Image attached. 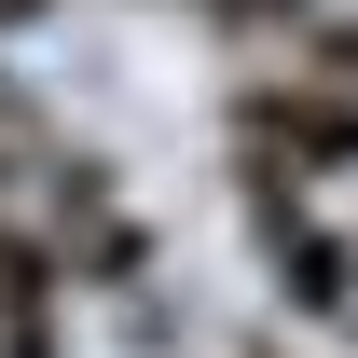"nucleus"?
<instances>
[{
    "mask_svg": "<svg viewBox=\"0 0 358 358\" xmlns=\"http://www.w3.org/2000/svg\"><path fill=\"white\" fill-rule=\"evenodd\" d=\"M234 166H275V179H358V96L331 83H234Z\"/></svg>",
    "mask_w": 358,
    "mask_h": 358,
    "instance_id": "f257e3e1",
    "label": "nucleus"
},
{
    "mask_svg": "<svg viewBox=\"0 0 358 358\" xmlns=\"http://www.w3.org/2000/svg\"><path fill=\"white\" fill-rule=\"evenodd\" d=\"M55 262H69V289H124L152 262L138 221L110 207V166H55Z\"/></svg>",
    "mask_w": 358,
    "mask_h": 358,
    "instance_id": "f03ea898",
    "label": "nucleus"
},
{
    "mask_svg": "<svg viewBox=\"0 0 358 358\" xmlns=\"http://www.w3.org/2000/svg\"><path fill=\"white\" fill-rule=\"evenodd\" d=\"M55 289H69V262H55L42 234H14V221H0V317H14V303H55Z\"/></svg>",
    "mask_w": 358,
    "mask_h": 358,
    "instance_id": "7ed1b4c3",
    "label": "nucleus"
},
{
    "mask_svg": "<svg viewBox=\"0 0 358 358\" xmlns=\"http://www.w3.org/2000/svg\"><path fill=\"white\" fill-rule=\"evenodd\" d=\"M303 83L358 96V14H331V28H303Z\"/></svg>",
    "mask_w": 358,
    "mask_h": 358,
    "instance_id": "20e7f679",
    "label": "nucleus"
},
{
    "mask_svg": "<svg viewBox=\"0 0 358 358\" xmlns=\"http://www.w3.org/2000/svg\"><path fill=\"white\" fill-rule=\"evenodd\" d=\"M179 14H207V28H303L317 0H179Z\"/></svg>",
    "mask_w": 358,
    "mask_h": 358,
    "instance_id": "39448f33",
    "label": "nucleus"
},
{
    "mask_svg": "<svg viewBox=\"0 0 358 358\" xmlns=\"http://www.w3.org/2000/svg\"><path fill=\"white\" fill-rule=\"evenodd\" d=\"M0 358H55V303H14V317H0Z\"/></svg>",
    "mask_w": 358,
    "mask_h": 358,
    "instance_id": "423d86ee",
    "label": "nucleus"
},
{
    "mask_svg": "<svg viewBox=\"0 0 358 358\" xmlns=\"http://www.w3.org/2000/svg\"><path fill=\"white\" fill-rule=\"evenodd\" d=\"M28 14H42V0H0V28H28Z\"/></svg>",
    "mask_w": 358,
    "mask_h": 358,
    "instance_id": "0eeeda50",
    "label": "nucleus"
},
{
    "mask_svg": "<svg viewBox=\"0 0 358 358\" xmlns=\"http://www.w3.org/2000/svg\"><path fill=\"white\" fill-rule=\"evenodd\" d=\"M248 358H289V345H248Z\"/></svg>",
    "mask_w": 358,
    "mask_h": 358,
    "instance_id": "6e6552de",
    "label": "nucleus"
}]
</instances>
